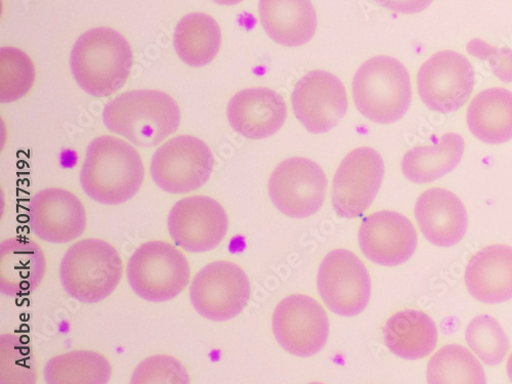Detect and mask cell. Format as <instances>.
Returning <instances> with one entry per match:
<instances>
[{"instance_id":"cb8c5ba5","label":"cell","mask_w":512,"mask_h":384,"mask_svg":"<svg viewBox=\"0 0 512 384\" xmlns=\"http://www.w3.org/2000/svg\"><path fill=\"white\" fill-rule=\"evenodd\" d=\"M466 122L478 140L489 145L512 140V93L491 88L479 93L469 104Z\"/></svg>"},{"instance_id":"8992f818","label":"cell","mask_w":512,"mask_h":384,"mask_svg":"<svg viewBox=\"0 0 512 384\" xmlns=\"http://www.w3.org/2000/svg\"><path fill=\"white\" fill-rule=\"evenodd\" d=\"M190 277L187 256L165 241L144 243L127 265V279L132 289L152 303L174 300L188 286Z\"/></svg>"},{"instance_id":"d6986e66","label":"cell","mask_w":512,"mask_h":384,"mask_svg":"<svg viewBox=\"0 0 512 384\" xmlns=\"http://www.w3.org/2000/svg\"><path fill=\"white\" fill-rule=\"evenodd\" d=\"M415 219L426 240L443 248L458 244L468 227L463 202L453 192L442 188L430 189L418 197Z\"/></svg>"},{"instance_id":"ba28073f","label":"cell","mask_w":512,"mask_h":384,"mask_svg":"<svg viewBox=\"0 0 512 384\" xmlns=\"http://www.w3.org/2000/svg\"><path fill=\"white\" fill-rule=\"evenodd\" d=\"M476 84L475 68L454 51H441L425 61L417 74V90L423 104L435 112L454 113L471 99Z\"/></svg>"},{"instance_id":"9c48e42d","label":"cell","mask_w":512,"mask_h":384,"mask_svg":"<svg viewBox=\"0 0 512 384\" xmlns=\"http://www.w3.org/2000/svg\"><path fill=\"white\" fill-rule=\"evenodd\" d=\"M251 287L246 273L236 264L220 261L207 265L195 276L190 298L203 318L229 321L246 308Z\"/></svg>"},{"instance_id":"f1b7e54d","label":"cell","mask_w":512,"mask_h":384,"mask_svg":"<svg viewBox=\"0 0 512 384\" xmlns=\"http://www.w3.org/2000/svg\"><path fill=\"white\" fill-rule=\"evenodd\" d=\"M35 358L28 339L10 333L0 336V383L34 384Z\"/></svg>"},{"instance_id":"5bb4252c","label":"cell","mask_w":512,"mask_h":384,"mask_svg":"<svg viewBox=\"0 0 512 384\" xmlns=\"http://www.w3.org/2000/svg\"><path fill=\"white\" fill-rule=\"evenodd\" d=\"M291 102L296 118L315 135L330 132L349 108L344 83L323 70H313L298 80Z\"/></svg>"},{"instance_id":"e575fe53","label":"cell","mask_w":512,"mask_h":384,"mask_svg":"<svg viewBox=\"0 0 512 384\" xmlns=\"http://www.w3.org/2000/svg\"><path fill=\"white\" fill-rule=\"evenodd\" d=\"M213 2H215L216 4H218L220 6L231 7V6H236L240 3H242L243 0H213Z\"/></svg>"},{"instance_id":"3957f363","label":"cell","mask_w":512,"mask_h":384,"mask_svg":"<svg viewBox=\"0 0 512 384\" xmlns=\"http://www.w3.org/2000/svg\"><path fill=\"white\" fill-rule=\"evenodd\" d=\"M181 118L180 108L172 97L150 90L123 93L103 112L111 133L144 148L156 147L174 135Z\"/></svg>"},{"instance_id":"7c38bea8","label":"cell","mask_w":512,"mask_h":384,"mask_svg":"<svg viewBox=\"0 0 512 384\" xmlns=\"http://www.w3.org/2000/svg\"><path fill=\"white\" fill-rule=\"evenodd\" d=\"M273 332L279 345L302 358L320 353L329 335V319L314 298L293 294L280 302L273 315Z\"/></svg>"},{"instance_id":"52a82bcc","label":"cell","mask_w":512,"mask_h":384,"mask_svg":"<svg viewBox=\"0 0 512 384\" xmlns=\"http://www.w3.org/2000/svg\"><path fill=\"white\" fill-rule=\"evenodd\" d=\"M215 157L210 148L192 136H178L160 146L151 161L155 184L170 194L201 189L210 179Z\"/></svg>"},{"instance_id":"7a4b0ae2","label":"cell","mask_w":512,"mask_h":384,"mask_svg":"<svg viewBox=\"0 0 512 384\" xmlns=\"http://www.w3.org/2000/svg\"><path fill=\"white\" fill-rule=\"evenodd\" d=\"M134 64L130 42L119 32L99 27L83 33L73 47L70 66L79 87L103 98L118 92Z\"/></svg>"},{"instance_id":"6da1fadb","label":"cell","mask_w":512,"mask_h":384,"mask_svg":"<svg viewBox=\"0 0 512 384\" xmlns=\"http://www.w3.org/2000/svg\"><path fill=\"white\" fill-rule=\"evenodd\" d=\"M145 180L140 153L127 142L111 136L95 139L81 168L83 191L105 205H119L134 198Z\"/></svg>"},{"instance_id":"5b68a950","label":"cell","mask_w":512,"mask_h":384,"mask_svg":"<svg viewBox=\"0 0 512 384\" xmlns=\"http://www.w3.org/2000/svg\"><path fill=\"white\" fill-rule=\"evenodd\" d=\"M123 263L117 249L101 239H83L66 251L60 278L66 292L83 304H97L119 285Z\"/></svg>"},{"instance_id":"1f68e13d","label":"cell","mask_w":512,"mask_h":384,"mask_svg":"<svg viewBox=\"0 0 512 384\" xmlns=\"http://www.w3.org/2000/svg\"><path fill=\"white\" fill-rule=\"evenodd\" d=\"M133 384H188L190 375L176 358L156 355L143 361L132 377Z\"/></svg>"},{"instance_id":"603a6c76","label":"cell","mask_w":512,"mask_h":384,"mask_svg":"<svg viewBox=\"0 0 512 384\" xmlns=\"http://www.w3.org/2000/svg\"><path fill=\"white\" fill-rule=\"evenodd\" d=\"M384 344L399 358L419 360L430 356L438 343L434 320L419 310L395 314L383 330Z\"/></svg>"},{"instance_id":"ffe728a7","label":"cell","mask_w":512,"mask_h":384,"mask_svg":"<svg viewBox=\"0 0 512 384\" xmlns=\"http://www.w3.org/2000/svg\"><path fill=\"white\" fill-rule=\"evenodd\" d=\"M464 281L468 292L481 303L512 300V247L491 245L478 251L466 267Z\"/></svg>"},{"instance_id":"277c9868","label":"cell","mask_w":512,"mask_h":384,"mask_svg":"<svg viewBox=\"0 0 512 384\" xmlns=\"http://www.w3.org/2000/svg\"><path fill=\"white\" fill-rule=\"evenodd\" d=\"M353 98L359 112L372 122L391 124L401 120L412 102L407 68L389 56L369 59L354 76Z\"/></svg>"},{"instance_id":"d6a6232c","label":"cell","mask_w":512,"mask_h":384,"mask_svg":"<svg viewBox=\"0 0 512 384\" xmlns=\"http://www.w3.org/2000/svg\"><path fill=\"white\" fill-rule=\"evenodd\" d=\"M466 51L469 55L487 62L494 75L502 82H512V50L499 48L476 38L468 42Z\"/></svg>"},{"instance_id":"4fadbf2b","label":"cell","mask_w":512,"mask_h":384,"mask_svg":"<svg viewBox=\"0 0 512 384\" xmlns=\"http://www.w3.org/2000/svg\"><path fill=\"white\" fill-rule=\"evenodd\" d=\"M384 177V162L372 148L361 147L341 161L332 188V204L338 216L355 219L371 206Z\"/></svg>"},{"instance_id":"83f0119b","label":"cell","mask_w":512,"mask_h":384,"mask_svg":"<svg viewBox=\"0 0 512 384\" xmlns=\"http://www.w3.org/2000/svg\"><path fill=\"white\" fill-rule=\"evenodd\" d=\"M428 382L444 383H486V374L480 361L466 348L458 345L443 347L428 365Z\"/></svg>"},{"instance_id":"2e32d148","label":"cell","mask_w":512,"mask_h":384,"mask_svg":"<svg viewBox=\"0 0 512 384\" xmlns=\"http://www.w3.org/2000/svg\"><path fill=\"white\" fill-rule=\"evenodd\" d=\"M87 211L73 193L50 188L34 195L29 204V226L41 240L66 244L87 229Z\"/></svg>"},{"instance_id":"44dd1931","label":"cell","mask_w":512,"mask_h":384,"mask_svg":"<svg viewBox=\"0 0 512 384\" xmlns=\"http://www.w3.org/2000/svg\"><path fill=\"white\" fill-rule=\"evenodd\" d=\"M47 260L33 240L10 238L0 243V291L7 296L28 295L44 280Z\"/></svg>"},{"instance_id":"836d02e7","label":"cell","mask_w":512,"mask_h":384,"mask_svg":"<svg viewBox=\"0 0 512 384\" xmlns=\"http://www.w3.org/2000/svg\"><path fill=\"white\" fill-rule=\"evenodd\" d=\"M373 2L398 14L414 15L430 8L434 0H373Z\"/></svg>"},{"instance_id":"f546056e","label":"cell","mask_w":512,"mask_h":384,"mask_svg":"<svg viewBox=\"0 0 512 384\" xmlns=\"http://www.w3.org/2000/svg\"><path fill=\"white\" fill-rule=\"evenodd\" d=\"M35 67L23 51L6 47L0 50V101L12 103L25 97L35 81Z\"/></svg>"},{"instance_id":"4dcf8cb0","label":"cell","mask_w":512,"mask_h":384,"mask_svg":"<svg viewBox=\"0 0 512 384\" xmlns=\"http://www.w3.org/2000/svg\"><path fill=\"white\" fill-rule=\"evenodd\" d=\"M465 339L469 348L487 365L501 364L509 350L508 337L496 319L480 315L468 324Z\"/></svg>"},{"instance_id":"ac0fdd59","label":"cell","mask_w":512,"mask_h":384,"mask_svg":"<svg viewBox=\"0 0 512 384\" xmlns=\"http://www.w3.org/2000/svg\"><path fill=\"white\" fill-rule=\"evenodd\" d=\"M227 114L235 132L247 139L263 140L281 130L287 119V105L271 89L252 88L231 99Z\"/></svg>"},{"instance_id":"4316f807","label":"cell","mask_w":512,"mask_h":384,"mask_svg":"<svg viewBox=\"0 0 512 384\" xmlns=\"http://www.w3.org/2000/svg\"><path fill=\"white\" fill-rule=\"evenodd\" d=\"M112 377L108 359L94 351H73L52 358L45 368L48 384H105Z\"/></svg>"},{"instance_id":"30bf717a","label":"cell","mask_w":512,"mask_h":384,"mask_svg":"<svg viewBox=\"0 0 512 384\" xmlns=\"http://www.w3.org/2000/svg\"><path fill=\"white\" fill-rule=\"evenodd\" d=\"M317 283L324 304L338 316H357L370 302V275L352 251L336 249L328 253L319 268Z\"/></svg>"},{"instance_id":"7402d4cb","label":"cell","mask_w":512,"mask_h":384,"mask_svg":"<svg viewBox=\"0 0 512 384\" xmlns=\"http://www.w3.org/2000/svg\"><path fill=\"white\" fill-rule=\"evenodd\" d=\"M259 11L266 33L280 46L301 47L316 34L318 18L311 0H260Z\"/></svg>"},{"instance_id":"d4e9b609","label":"cell","mask_w":512,"mask_h":384,"mask_svg":"<svg viewBox=\"0 0 512 384\" xmlns=\"http://www.w3.org/2000/svg\"><path fill=\"white\" fill-rule=\"evenodd\" d=\"M464 150L465 143L460 135L445 134L435 145L409 150L402 160V172L414 184L433 183L453 172Z\"/></svg>"},{"instance_id":"9a60e30c","label":"cell","mask_w":512,"mask_h":384,"mask_svg":"<svg viewBox=\"0 0 512 384\" xmlns=\"http://www.w3.org/2000/svg\"><path fill=\"white\" fill-rule=\"evenodd\" d=\"M170 237L182 249L200 253L217 248L225 239L229 219L225 208L207 196L187 197L168 216Z\"/></svg>"},{"instance_id":"8fae6325","label":"cell","mask_w":512,"mask_h":384,"mask_svg":"<svg viewBox=\"0 0 512 384\" xmlns=\"http://www.w3.org/2000/svg\"><path fill=\"white\" fill-rule=\"evenodd\" d=\"M327 178L314 161L293 157L279 163L269 182L272 202L285 216L307 219L323 206L327 194Z\"/></svg>"},{"instance_id":"d590c367","label":"cell","mask_w":512,"mask_h":384,"mask_svg":"<svg viewBox=\"0 0 512 384\" xmlns=\"http://www.w3.org/2000/svg\"><path fill=\"white\" fill-rule=\"evenodd\" d=\"M506 369H507V375H508L510 381L512 382V353L507 361Z\"/></svg>"},{"instance_id":"484cf974","label":"cell","mask_w":512,"mask_h":384,"mask_svg":"<svg viewBox=\"0 0 512 384\" xmlns=\"http://www.w3.org/2000/svg\"><path fill=\"white\" fill-rule=\"evenodd\" d=\"M222 33L218 22L206 14L184 17L176 27L174 46L181 60L191 67H204L218 56Z\"/></svg>"},{"instance_id":"e0dca14e","label":"cell","mask_w":512,"mask_h":384,"mask_svg":"<svg viewBox=\"0 0 512 384\" xmlns=\"http://www.w3.org/2000/svg\"><path fill=\"white\" fill-rule=\"evenodd\" d=\"M359 244L372 263L395 267L412 258L418 236L413 224L401 213L382 210L364 220L359 231Z\"/></svg>"}]
</instances>
